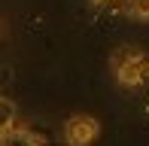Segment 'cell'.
<instances>
[{
    "instance_id": "6da1fadb",
    "label": "cell",
    "mask_w": 149,
    "mask_h": 146,
    "mask_svg": "<svg viewBox=\"0 0 149 146\" xmlns=\"http://www.w3.org/2000/svg\"><path fill=\"white\" fill-rule=\"evenodd\" d=\"M110 67H113V76H116L122 85H128V88H137V85L149 82V55L146 52L119 49L116 55H113Z\"/></svg>"
},
{
    "instance_id": "7a4b0ae2",
    "label": "cell",
    "mask_w": 149,
    "mask_h": 146,
    "mask_svg": "<svg viewBox=\"0 0 149 146\" xmlns=\"http://www.w3.org/2000/svg\"><path fill=\"white\" fill-rule=\"evenodd\" d=\"M97 134H100V122L85 113H76L64 122V140L70 146H91L97 140Z\"/></svg>"
},
{
    "instance_id": "3957f363",
    "label": "cell",
    "mask_w": 149,
    "mask_h": 146,
    "mask_svg": "<svg viewBox=\"0 0 149 146\" xmlns=\"http://www.w3.org/2000/svg\"><path fill=\"white\" fill-rule=\"evenodd\" d=\"M0 146H40V140L24 128H12V131H6L0 137Z\"/></svg>"
},
{
    "instance_id": "277c9868",
    "label": "cell",
    "mask_w": 149,
    "mask_h": 146,
    "mask_svg": "<svg viewBox=\"0 0 149 146\" xmlns=\"http://www.w3.org/2000/svg\"><path fill=\"white\" fill-rule=\"evenodd\" d=\"M12 125H15V104L0 95V137L6 131H12Z\"/></svg>"
},
{
    "instance_id": "5b68a950",
    "label": "cell",
    "mask_w": 149,
    "mask_h": 146,
    "mask_svg": "<svg viewBox=\"0 0 149 146\" xmlns=\"http://www.w3.org/2000/svg\"><path fill=\"white\" fill-rule=\"evenodd\" d=\"M125 9L134 18H149V0H125Z\"/></svg>"
},
{
    "instance_id": "8992f818",
    "label": "cell",
    "mask_w": 149,
    "mask_h": 146,
    "mask_svg": "<svg viewBox=\"0 0 149 146\" xmlns=\"http://www.w3.org/2000/svg\"><path fill=\"white\" fill-rule=\"evenodd\" d=\"M6 82H9V70L0 67V85H6Z\"/></svg>"
},
{
    "instance_id": "52a82bcc",
    "label": "cell",
    "mask_w": 149,
    "mask_h": 146,
    "mask_svg": "<svg viewBox=\"0 0 149 146\" xmlns=\"http://www.w3.org/2000/svg\"><path fill=\"white\" fill-rule=\"evenodd\" d=\"M88 3H91V6H113L116 0H88Z\"/></svg>"
}]
</instances>
